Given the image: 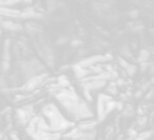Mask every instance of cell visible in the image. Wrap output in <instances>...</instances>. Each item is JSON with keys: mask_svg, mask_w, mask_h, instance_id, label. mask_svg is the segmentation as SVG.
Masks as SVG:
<instances>
[{"mask_svg": "<svg viewBox=\"0 0 154 140\" xmlns=\"http://www.w3.org/2000/svg\"><path fill=\"white\" fill-rule=\"evenodd\" d=\"M50 90H52L57 101L72 116L73 120L80 122L93 118V113L90 110L89 106L74 92L73 89H61L55 83L50 85Z\"/></svg>", "mask_w": 154, "mask_h": 140, "instance_id": "1", "label": "cell"}, {"mask_svg": "<svg viewBox=\"0 0 154 140\" xmlns=\"http://www.w3.org/2000/svg\"><path fill=\"white\" fill-rule=\"evenodd\" d=\"M42 115L48 120L50 129L55 133H61V132L68 131L75 128V123L73 121H69L62 116L59 112L58 108L54 103H48L42 106Z\"/></svg>", "mask_w": 154, "mask_h": 140, "instance_id": "2", "label": "cell"}, {"mask_svg": "<svg viewBox=\"0 0 154 140\" xmlns=\"http://www.w3.org/2000/svg\"><path fill=\"white\" fill-rule=\"evenodd\" d=\"M48 77H49L48 73H41V74H39V75L34 76L32 78L28 79L22 86L19 87V91L22 93L33 92V91L36 90L37 87L45 84V81L48 79Z\"/></svg>", "mask_w": 154, "mask_h": 140, "instance_id": "3", "label": "cell"}, {"mask_svg": "<svg viewBox=\"0 0 154 140\" xmlns=\"http://www.w3.org/2000/svg\"><path fill=\"white\" fill-rule=\"evenodd\" d=\"M110 60H112V55L106 54V55H95V56H90L81 59L80 61H78L76 63V65L84 69H90L91 67L94 65H98L99 63H105Z\"/></svg>", "mask_w": 154, "mask_h": 140, "instance_id": "4", "label": "cell"}, {"mask_svg": "<svg viewBox=\"0 0 154 140\" xmlns=\"http://www.w3.org/2000/svg\"><path fill=\"white\" fill-rule=\"evenodd\" d=\"M33 114H34V108H33L32 104H28V106L17 108L16 112H15L17 123H19V125L26 126L29 122H30V120L34 117Z\"/></svg>", "mask_w": 154, "mask_h": 140, "instance_id": "5", "label": "cell"}, {"mask_svg": "<svg viewBox=\"0 0 154 140\" xmlns=\"http://www.w3.org/2000/svg\"><path fill=\"white\" fill-rule=\"evenodd\" d=\"M113 100V97L107 95L106 93H100L97 97V118L98 121H103L107 118L106 114V106L108 102Z\"/></svg>", "mask_w": 154, "mask_h": 140, "instance_id": "6", "label": "cell"}, {"mask_svg": "<svg viewBox=\"0 0 154 140\" xmlns=\"http://www.w3.org/2000/svg\"><path fill=\"white\" fill-rule=\"evenodd\" d=\"M107 84H108L107 80H91V81H87V82L80 83L82 90L89 91V92L101 90V89L107 86Z\"/></svg>", "mask_w": 154, "mask_h": 140, "instance_id": "7", "label": "cell"}, {"mask_svg": "<svg viewBox=\"0 0 154 140\" xmlns=\"http://www.w3.org/2000/svg\"><path fill=\"white\" fill-rule=\"evenodd\" d=\"M43 16H45V15L39 13V12L35 11L32 7H29L21 12L18 18H20V19H41Z\"/></svg>", "mask_w": 154, "mask_h": 140, "instance_id": "8", "label": "cell"}, {"mask_svg": "<svg viewBox=\"0 0 154 140\" xmlns=\"http://www.w3.org/2000/svg\"><path fill=\"white\" fill-rule=\"evenodd\" d=\"M98 123H99L98 120L88 119V120H84V121L78 122L77 128L82 132H91V131H94V129L97 126Z\"/></svg>", "mask_w": 154, "mask_h": 140, "instance_id": "9", "label": "cell"}, {"mask_svg": "<svg viewBox=\"0 0 154 140\" xmlns=\"http://www.w3.org/2000/svg\"><path fill=\"white\" fill-rule=\"evenodd\" d=\"M72 69H73V71H74L75 77H76L78 80H81V79L86 78V77H89V76L92 75L90 69H84V67H80L76 65H73Z\"/></svg>", "mask_w": 154, "mask_h": 140, "instance_id": "10", "label": "cell"}, {"mask_svg": "<svg viewBox=\"0 0 154 140\" xmlns=\"http://www.w3.org/2000/svg\"><path fill=\"white\" fill-rule=\"evenodd\" d=\"M0 25L1 28L4 29V30L7 31H12V32H16V31H22L23 26L20 24V23H16L14 21L11 20H4L0 22Z\"/></svg>", "mask_w": 154, "mask_h": 140, "instance_id": "11", "label": "cell"}, {"mask_svg": "<svg viewBox=\"0 0 154 140\" xmlns=\"http://www.w3.org/2000/svg\"><path fill=\"white\" fill-rule=\"evenodd\" d=\"M118 63H119V65L125 70V72H126L128 76L132 77V76L135 74L136 67L133 65H131V63H129L126 59H124V58H118Z\"/></svg>", "mask_w": 154, "mask_h": 140, "instance_id": "12", "label": "cell"}, {"mask_svg": "<svg viewBox=\"0 0 154 140\" xmlns=\"http://www.w3.org/2000/svg\"><path fill=\"white\" fill-rule=\"evenodd\" d=\"M21 11L15 10L13 7H0V16L11 17V18H18Z\"/></svg>", "mask_w": 154, "mask_h": 140, "instance_id": "13", "label": "cell"}, {"mask_svg": "<svg viewBox=\"0 0 154 140\" xmlns=\"http://www.w3.org/2000/svg\"><path fill=\"white\" fill-rule=\"evenodd\" d=\"M150 59V52L146 48H142V50L139 51V54H138L137 57V62L138 63H145V62H148Z\"/></svg>", "mask_w": 154, "mask_h": 140, "instance_id": "14", "label": "cell"}, {"mask_svg": "<svg viewBox=\"0 0 154 140\" xmlns=\"http://www.w3.org/2000/svg\"><path fill=\"white\" fill-rule=\"evenodd\" d=\"M56 84L58 85L59 87H61V89H69L70 87V80L68 79V77L65 75H60L57 78L56 80Z\"/></svg>", "mask_w": 154, "mask_h": 140, "instance_id": "15", "label": "cell"}, {"mask_svg": "<svg viewBox=\"0 0 154 140\" xmlns=\"http://www.w3.org/2000/svg\"><path fill=\"white\" fill-rule=\"evenodd\" d=\"M107 89H106V94L110 95V96H113V95L117 94V85L115 80H111L109 82V84H107Z\"/></svg>", "mask_w": 154, "mask_h": 140, "instance_id": "16", "label": "cell"}, {"mask_svg": "<svg viewBox=\"0 0 154 140\" xmlns=\"http://www.w3.org/2000/svg\"><path fill=\"white\" fill-rule=\"evenodd\" d=\"M152 136V132L150 131H144V132H140V133L137 134L135 138L133 140H148L150 137Z\"/></svg>", "mask_w": 154, "mask_h": 140, "instance_id": "17", "label": "cell"}, {"mask_svg": "<svg viewBox=\"0 0 154 140\" xmlns=\"http://www.w3.org/2000/svg\"><path fill=\"white\" fill-rule=\"evenodd\" d=\"M134 115V108L132 104H128L125 106L124 111H122V116L125 117H132Z\"/></svg>", "mask_w": 154, "mask_h": 140, "instance_id": "18", "label": "cell"}, {"mask_svg": "<svg viewBox=\"0 0 154 140\" xmlns=\"http://www.w3.org/2000/svg\"><path fill=\"white\" fill-rule=\"evenodd\" d=\"M120 54L125 57H128V58H131L132 57V53H131V48L128 44H124L120 48Z\"/></svg>", "mask_w": 154, "mask_h": 140, "instance_id": "19", "label": "cell"}, {"mask_svg": "<svg viewBox=\"0 0 154 140\" xmlns=\"http://www.w3.org/2000/svg\"><path fill=\"white\" fill-rule=\"evenodd\" d=\"M10 67H11V62L2 60V62H1V69H2V71L7 72L10 70Z\"/></svg>", "mask_w": 154, "mask_h": 140, "instance_id": "20", "label": "cell"}, {"mask_svg": "<svg viewBox=\"0 0 154 140\" xmlns=\"http://www.w3.org/2000/svg\"><path fill=\"white\" fill-rule=\"evenodd\" d=\"M150 89H151V83L150 82H145V83H142V87H140V91H142V93H147Z\"/></svg>", "mask_w": 154, "mask_h": 140, "instance_id": "21", "label": "cell"}, {"mask_svg": "<svg viewBox=\"0 0 154 140\" xmlns=\"http://www.w3.org/2000/svg\"><path fill=\"white\" fill-rule=\"evenodd\" d=\"M137 131H136L135 129H129L128 130V135H129V137H130V139L131 140H133L134 138L137 136Z\"/></svg>", "mask_w": 154, "mask_h": 140, "instance_id": "22", "label": "cell"}, {"mask_svg": "<svg viewBox=\"0 0 154 140\" xmlns=\"http://www.w3.org/2000/svg\"><path fill=\"white\" fill-rule=\"evenodd\" d=\"M138 15H139V11L136 10V9H134V10H132V11L129 12V17H131V18H133V19L137 18Z\"/></svg>", "mask_w": 154, "mask_h": 140, "instance_id": "23", "label": "cell"}, {"mask_svg": "<svg viewBox=\"0 0 154 140\" xmlns=\"http://www.w3.org/2000/svg\"><path fill=\"white\" fill-rule=\"evenodd\" d=\"M145 97H146V99L147 100H150V99H152L154 97V89L153 87H151L149 91H148L147 93H146V95H145Z\"/></svg>", "mask_w": 154, "mask_h": 140, "instance_id": "24", "label": "cell"}, {"mask_svg": "<svg viewBox=\"0 0 154 140\" xmlns=\"http://www.w3.org/2000/svg\"><path fill=\"white\" fill-rule=\"evenodd\" d=\"M82 44H84V42H82L81 40H79V39L73 40V41L71 42V45H72L73 48H79V46H81Z\"/></svg>", "mask_w": 154, "mask_h": 140, "instance_id": "25", "label": "cell"}, {"mask_svg": "<svg viewBox=\"0 0 154 140\" xmlns=\"http://www.w3.org/2000/svg\"><path fill=\"white\" fill-rule=\"evenodd\" d=\"M115 82H116L117 86H124L125 84H127L126 80H125L124 78H117L116 80H115Z\"/></svg>", "mask_w": 154, "mask_h": 140, "instance_id": "26", "label": "cell"}, {"mask_svg": "<svg viewBox=\"0 0 154 140\" xmlns=\"http://www.w3.org/2000/svg\"><path fill=\"white\" fill-rule=\"evenodd\" d=\"M148 67H152L151 63H150L149 61L145 62V63H140V70H142V71H146V70L148 69Z\"/></svg>", "mask_w": 154, "mask_h": 140, "instance_id": "27", "label": "cell"}, {"mask_svg": "<svg viewBox=\"0 0 154 140\" xmlns=\"http://www.w3.org/2000/svg\"><path fill=\"white\" fill-rule=\"evenodd\" d=\"M124 108H125V106H124V103H122V101H119V102H117L116 110H118V111H120V112H122V111H124Z\"/></svg>", "mask_w": 154, "mask_h": 140, "instance_id": "28", "label": "cell"}, {"mask_svg": "<svg viewBox=\"0 0 154 140\" xmlns=\"http://www.w3.org/2000/svg\"><path fill=\"white\" fill-rule=\"evenodd\" d=\"M10 137H11L12 140H20V138L18 137V135H17L15 132H11V133H10Z\"/></svg>", "mask_w": 154, "mask_h": 140, "instance_id": "29", "label": "cell"}, {"mask_svg": "<svg viewBox=\"0 0 154 140\" xmlns=\"http://www.w3.org/2000/svg\"><path fill=\"white\" fill-rule=\"evenodd\" d=\"M142 94H144V93H142L140 90H138L137 92L135 93V95H134V96H135L136 98H139V97H142Z\"/></svg>", "mask_w": 154, "mask_h": 140, "instance_id": "30", "label": "cell"}, {"mask_svg": "<svg viewBox=\"0 0 154 140\" xmlns=\"http://www.w3.org/2000/svg\"><path fill=\"white\" fill-rule=\"evenodd\" d=\"M150 71H151V72H152V73H153V74H154V65H152V67H150Z\"/></svg>", "mask_w": 154, "mask_h": 140, "instance_id": "31", "label": "cell"}, {"mask_svg": "<svg viewBox=\"0 0 154 140\" xmlns=\"http://www.w3.org/2000/svg\"><path fill=\"white\" fill-rule=\"evenodd\" d=\"M151 82L154 84V76H153V77H152V79H151Z\"/></svg>", "mask_w": 154, "mask_h": 140, "instance_id": "32", "label": "cell"}, {"mask_svg": "<svg viewBox=\"0 0 154 140\" xmlns=\"http://www.w3.org/2000/svg\"><path fill=\"white\" fill-rule=\"evenodd\" d=\"M1 34H2V33H1V30H0V38H1Z\"/></svg>", "mask_w": 154, "mask_h": 140, "instance_id": "33", "label": "cell"}, {"mask_svg": "<svg viewBox=\"0 0 154 140\" xmlns=\"http://www.w3.org/2000/svg\"><path fill=\"white\" fill-rule=\"evenodd\" d=\"M3 140H7V139H3Z\"/></svg>", "mask_w": 154, "mask_h": 140, "instance_id": "34", "label": "cell"}]
</instances>
